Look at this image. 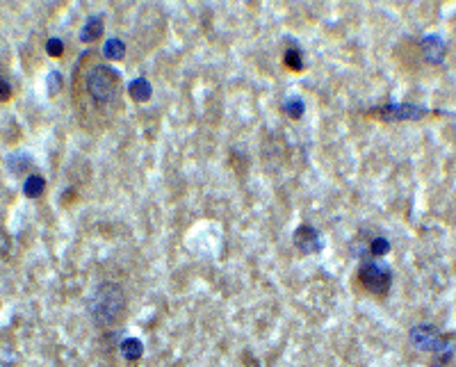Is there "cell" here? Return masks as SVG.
I'll return each mask as SVG.
<instances>
[{"mask_svg":"<svg viewBox=\"0 0 456 367\" xmlns=\"http://www.w3.org/2000/svg\"><path fill=\"white\" fill-rule=\"evenodd\" d=\"M71 105L78 123L89 132L108 130L126 110L123 78L101 50H85L73 64Z\"/></svg>","mask_w":456,"mask_h":367,"instance_id":"cell-1","label":"cell"},{"mask_svg":"<svg viewBox=\"0 0 456 367\" xmlns=\"http://www.w3.org/2000/svg\"><path fill=\"white\" fill-rule=\"evenodd\" d=\"M89 317L94 326L101 331L119 326L128 315V299H126L123 288L115 281H103L94 288L87 301Z\"/></svg>","mask_w":456,"mask_h":367,"instance_id":"cell-2","label":"cell"},{"mask_svg":"<svg viewBox=\"0 0 456 367\" xmlns=\"http://www.w3.org/2000/svg\"><path fill=\"white\" fill-rule=\"evenodd\" d=\"M356 283L365 295L384 299V297H388V292H390V288H393V269L388 267L384 260L368 258L361 262V267H358Z\"/></svg>","mask_w":456,"mask_h":367,"instance_id":"cell-3","label":"cell"},{"mask_svg":"<svg viewBox=\"0 0 456 367\" xmlns=\"http://www.w3.org/2000/svg\"><path fill=\"white\" fill-rule=\"evenodd\" d=\"M427 108L422 105H408V103H390V105H379V108L368 110V117L379 119V121H415V119L427 117Z\"/></svg>","mask_w":456,"mask_h":367,"instance_id":"cell-4","label":"cell"},{"mask_svg":"<svg viewBox=\"0 0 456 367\" xmlns=\"http://www.w3.org/2000/svg\"><path fill=\"white\" fill-rule=\"evenodd\" d=\"M410 344L420 351H431V354H438L443 349H450L447 344L445 335L438 331L436 326H429V324H420V326H413L410 328V335H408Z\"/></svg>","mask_w":456,"mask_h":367,"instance_id":"cell-5","label":"cell"},{"mask_svg":"<svg viewBox=\"0 0 456 367\" xmlns=\"http://www.w3.org/2000/svg\"><path fill=\"white\" fill-rule=\"evenodd\" d=\"M295 246L304 253V256H313V253L322 251V239H319V233L315 230V226L301 224V226L295 230Z\"/></svg>","mask_w":456,"mask_h":367,"instance_id":"cell-6","label":"cell"},{"mask_svg":"<svg viewBox=\"0 0 456 367\" xmlns=\"http://www.w3.org/2000/svg\"><path fill=\"white\" fill-rule=\"evenodd\" d=\"M420 50H422V57L427 59V62L440 64L445 57V52H447V43L440 39L438 34H429L420 41Z\"/></svg>","mask_w":456,"mask_h":367,"instance_id":"cell-7","label":"cell"},{"mask_svg":"<svg viewBox=\"0 0 456 367\" xmlns=\"http://www.w3.org/2000/svg\"><path fill=\"white\" fill-rule=\"evenodd\" d=\"M103 32H106V21H103V17H89L85 21V26L80 28V41L85 43L99 41Z\"/></svg>","mask_w":456,"mask_h":367,"instance_id":"cell-8","label":"cell"},{"mask_svg":"<svg viewBox=\"0 0 456 367\" xmlns=\"http://www.w3.org/2000/svg\"><path fill=\"white\" fill-rule=\"evenodd\" d=\"M119 354H121V358L126 363H139L141 356H144V344H141V340L137 338H126L121 344H119Z\"/></svg>","mask_w":456,"mask_h":367,"instance_id":"cell-9","label":"cell"},{"mask_svg":"<svg viewBox=\"0 0 456 367\" xmlns=\"http://www.w3.org/2000/svg\"><path fill=\"white\" fill-rule=\"evenodd\" d=\"M128 94H130L137 103H146L148 99H151L153 87H151V82H148L146 78H135L130 85H128Z\"/></svg>","mask_w":456,"mask_h":367,"instance_id":"cell-10","label":"cell"},{"mask_svg":"<svg viewBox=\"0 0 456 367\" xmlns=\"http://www.w3.org/2000/svg\"><path fill=\"white\" fill-rule=\"evenodd\" d=\"M43 192H46V178H41L39 174H32V176L26 178L23 194L28 199H39Z\"/></svg>","mask_w":456,"mask_h":367,"instance_id":"cell-11","label":"cell"},{"mask_svg":"<svg viewBox=\"0 0 456 367\" xmlns=\"http://www.w3.org/2000/svg\"><path fill=\"white\" fill-rule=\"evenodd\" d=\"M283 64H286V69L295 71V73L304 71V69H306V64H304V52L299 50L297 46H288L286 52H283Z\"/></svg>","mask_w":456,"mask_h":367,"instance_id":"cell-12","label":"cell"},{"mask_svg":"<svg viewBox=\"0 0 456 367\" xmlns=\"http://www.w3.org/2000/svg\"><path fill=\"white\" fill-rule=\"evenodd\" d=\"M103 59H121L126 55V43L121 39H108L101 50Z\"/></svg>","mask_w":456,"mask_h":367,"instance_id":"cell-13","label":"cell"},{"mask_svg":"<svg viewBox=\"0 0 456 367\" xmlns=\"http://www.w3.org/2000/svg\"><path fill=\"white\" fill-rule=\"evenodd\" d=\"M304 110H306V105L299 96H288V99L283 101V112H286L290 119H301Z\"/></svg>","mask_w":456,"mask_h":367,"instance_id":"cell-14","label":"cell"},{"mask_svg":"<svg viewBox=\"0 0 456 367\" xmlns=\"http://www.w3.org/2000/svg\"><path fill=\"white\" fill-rule=\"evenodd\" d=\"M386 253H390V242H388L386 237H372L368 246V256L379 260V258H384Z\"/></svg>","mask_w":456,"mask_h":367,"instance_id":"cell-15","label":"cell"},{"mask_svg":"<svg viewBox=\"0 0 456 367\" xmlns=\"http://www.w3.org/2000/svg\"><path fill=\"white\" fill-rule=\"evenodd\" d=\"M46 52L50 57H62L64 55V41L62 39H57V37H53V39H48L46 41Z\"/></svg>","mask_w":456,"mask_h":367,"instance_id":"cell-16","label":"cell"},{"mask_svg":"<svg viewBox=\"0 0 456 367\" xmlns=\"http://www.w3.org/2000/svg\"><path fill=\"white\" fill-rule=\"evenodd\" d=\"M14 96V89L10 85V80L5 76H0V103H10Z\"/></svg>","mask_w":456,"mask_h":367,"instance_id":"cell-17","label":"cell"},{"mask_svg":"<svg viewBox=\"0 0 456 367\" xmlns=\"http://www.w3.org/2000/svg\"><path fill=\"white\" fill-rule=\"evenodd\" d=\"M50 82H53V94H50V96H55V94H57V87H59V73H55V71L50 73Z\"/></svg>","mask_w":456,"mask_h":367,"instance_id":"cell-18","label":"cell"}]
</instances>
